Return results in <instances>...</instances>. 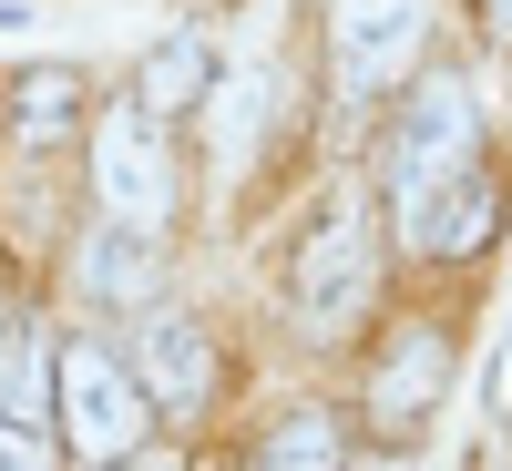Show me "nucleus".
<instances>
[{
    "instance_id": "obj_2",
    "label": "nucleus",
    "mask_w": 512,
    "mask_h": 471,
    "mask_svg": "<svg viewBox=\"0 0 512 471\" xmlns=\"http://www.w3.org/2000/svg\"><path fill=\"white\" fill-rule=\"evenodd\" d=\"M472 144H482V113H472V93L431 72V82L410 93V113L390 123V144H379V164H390V205H420V195H431L441 175L482 164Z\"/></svg>"
},
{
    "instance_id": "obj_1",
    "label": "nucleus",
    "mask_w": 512,
    "mask_h": 471,
    "mask_svg": "<svg viewBox=\"0 0 512 471\" xmlns=\"http://www.w3.org/2000/svg\"><path fill=\"white\" fill-rule=\"evenodd\" d=\"M52 410H62V441L93 461V471H103V461H134V451H144V431H154V400H144L134 359H113L103 338H72V349H62Z\"/></svg>"
},
{
    "instance_id": "obj_16",
    "label": "nucleus",
    "mask_w": 512,
    "mask_h": 471,
    "mask_svg": "<svg viewBox=\"0 0 512 471\" xmlns=\"http://www.w3.org/2000/svg\"><path fill=\"white\" fill-rule=\"evenodd\" d=\"M103 471H175V461H154V451H134V461H103Z\"/></svg>"
},
{
    "instance_id": "obj_3",
    "label": "nucleus",
    "mask_w": 512,
    "mask_h": 471,
    "mask_svg": "<svg viewBox=\"0 0 512 471\" xmlns=\"http://www.w3.org/2000/svg\"><path fill=\"white\" fill-rule=\"evenodd\" d=\"M93 195H103L113 226H164V216H175V164H164L154 123L134 103H113L103 134H93Z\"/></svg>"
},
{
    "instance_id": "obj_4",
    "label": "nucleus",
    "mask_w": 512,
    "mask_h": 471,
    "mask_svg": "<svg viewBox=\"0 0 512 471\" xmlns=\"http://www.w3.org/2000/svg\"><path fill=\"white\" fill-rule=\"evenodd\" d=\"M287 297H297V318H308L318 338L349 328L359 297H369V226L359 216H318L308 246H297V267H287Z\"/></svg>"
},
{
    "instance_id": "obj_17",
    "label": "nucleus",
    "mask_w": 512,
    "mask_h": 471,
    "mask_svg": "<svg viewBox=\"0 0 512 471\" xmlns=\"http://www.w3.org/2000/svg\"><path fill=\"white\" fill-rule=\"evenodd\" d=\"M349 471H410V461H390V451H379V461H349Z\"/></svg>"
},
{
    "instance_id": "obj_5",
    "label": "nucleus",
    "mask_w": 512,
    "mask_h": 471,
    "mask_svg": "<svg viewBox=\"0 0 512 471\" xmlns=\"http://www.w3.org/2000/svg\"><path fill=\"white\" fill-rule=\"evenodd\" d=\"M420 31H431V0H338V82L349 93H379V82H400L420 62Z\"/></svg>"
},
{
    "instance_id": "obj_12",
    "label": "nucleus",
    "mask_w": 512,
    "mask_h": 471,
    "mask_svg": "<svg viewBox=\"0 0 512 471\" xmlns=\"http://www.w3.org/2000/svg\"><path fill=\"white\" fill-rule=\"evenodd\" d=\"M256 471H349V451H338V420H328V410H297L287 431H267Z\"/></svg>"
},
{
    "instance_id": "obj_9",
    "label": "nucleus",
    "mask_w": 512,
    "mask_h": 471,
    "mask_svg": "<svg viewBox=\"0 0 512 471\" xmlns=\"http://www.w3.org/2000/svg\"><path fill=\"white\" fill-rule=\"evenodd\" d=\"M195 103H216V52H205V31H175V41H154L144 72H134V113L144 123H175Z\"/></svg>"
},
{
    "instance_id": "obj_14",
    "label": "nucleus",
    "mask_w": 512,
    "mask_h": 471,
    "mask_svg": "<svg viewBox=\"0 0 512 471\" xmlns=\"http://www.w3.org/2000/svg\"><path fill=\"white\" fill-rule=\"evenodd\" d=\"M0 471H62L52 431H41V420H0Z\"/></svg>"
},
{
    "instance_id": "obj_7",
    "label": "nucleus",
    "mask_w": 512,
    "mask_h": 471,
    "mask_svg": "<svg viewBox=\"0 0 512 471\" xmlns=\"http://www.w3.org/2000/svg\"><path fill=\"white\" fill-rule=\"evenodd\" d=\"M134 379H144V400L154 410H205V390H216V349H205V328L195 318H154L134 338Z\"/></svg>"
},
{
    "instance_id": "obj_6",
    "label": "nucleus",
    "mask_w": 512,
    "mask_h": 471,
    "mask_svg": "<svg viewBox=\"0 0 512 471\" xmlns=\"http://www.w3.org/2000/svg\"><path fill=\"white\" fill-rule=\"evenodd\" d=\"M502 216V185H492V164H461V175H441L420 205H400V236L420 256H472Z\"/></svg>"
},
{
    "instance_id": "obj_15",
    "label": "nucleus",
    "mask_w": 512,
    "mask_h": 471,
    "mask_svg": "<svg viewBox=\"0 0 512 471\" xmlns=\"http://www.w3.org/2000/svg\"><path fill=\"white\" fill-rule=\"evenodd\" d=\"M482 21H492V41H512V0H482Z\"/></svg>"
},
{
    "instance_id": "obj_13",
    "label": "nucleus",
    "mask_w": 512,
    "mask_h": 471,
    "mask_svg": "<svg viewBox=\"0 0 512 471\" xmlns=\"http://www.w3.org/2000/svg\"><path fill=\"white\" fill-rule=\"evenodd\" d=\"M72 113H82V72H72V62H41V72H21V134H31V144H52Z\"/></svg>"
},
{
    "instance_id": "obj_10",
    "label": "nucleus",
    "mask_w": 512,
    "mask_h": 471,
    "mask_svg": "<svg viewBox=\"0 0 512 471\" xmlns=\"http://www.w3.org/2000/svg\"><path fill=\"white\" fill-rule=\"evenodd\" d=\"M82 287H93L103 308H144V297H164V236L154 226H103L93 246H82Z\"/></svg>"
},
{
    "instance_id": "obj_11",
    "label": "nucleus",
    "mask_w": 512,
    "mask_h": 471,
    "mask_svg": "<svg viewBox=\"0 0 512 471\" xmlns=\"http://www.w3.org/2000/svg\"><path fill=\"white\" fill-rule=\"evenodd\" d=\"M267 103H277V72H267V62L216 82V154H226V164L256 154V123H267Z\"/></svg>"
},
{
    "instance_id": "obj_8",
    "label": "nucleus",
    "mask_w": 512,
    "mask_h": 471,
    "mask_svg": "<svg viewBox=\"0 0 512 471\" xmlns=\"http://www.w3.org/2000/svg\"><path fill=\"white\" fill-rule=\"evenodd\" d=\"M441 390H451V338L441 328H400L390 359L369 369V410L390 420V431H410L420 410H441Z\"/></svg>"
}]
</instances>
